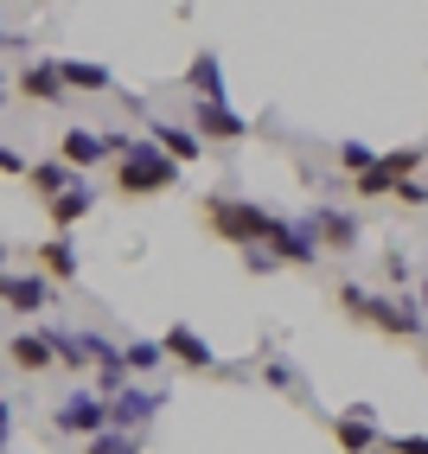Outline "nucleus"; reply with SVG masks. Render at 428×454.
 Masks as SVG:
<instances>
[{"label": "nucleus", "mask_w": 428, "mask_h": 454, "mask_svg": "<svg viewBox=\"0 0 428 454\" xmlns=\"http://www.w3.org/2000/svg\"><path fill=\"white\" fill-rule=\"evenodd\" d=\"M109 141V160H115V192L121 199H154L179 186V160H167L154 141H135V135H103Z\"/></svg>", "instance_id": "1"}, {"label": "nucleus", "mask_w": 428, "mask_h": 454, "mask_svg": "<svg viewBox=\"0 0 428 454\" xmlns=\"http://www.w3.org/2000/svg\"><path fill=\"white\" fill-rule=\"evenodd\" d=\"M339 308L364 326H377L384 340H422L428 333V314L416 308V294H390V288H358V282H339Z\"/></svg>", "instance_id": "2"}, {"label": "nucleus", "mask_w": 428, "mask_h": 454, "mask_svg": "<svg viewBox=\"0 0 428 454\" xmlns=\"http://www.w3.org/2000/svg\"><path fill=\"white\" fill-rule=\"evenodd\" d=\"M198 211H205V231H211V237H224V244H237V250H256L262 237H268V224H275V211H268V205L230 199V192H205Z\"/></svg>", "instance_id": "3"}, {"label": "nucleus", "mask_w": 428, "mask_h": 454, "mask_svg": "<svg viewBox=\"0 0 428 454\" xmlns=\"http://www.w3.org/2000/svg\"><path fill=\"white\" fill-rule=\"evenodd\" d=\"M51 429H58V435L89 442L97 429H109V397H103V390H89V384H71L65 397L51 403Z\"/></svg>", "instance_id": "4"}, {"label": "nucleus", "mask_w": 428, "mask_h": 454, "mask_svg": "<svg viewBox=\"0 0 428 454\" xmlns=\"http://www.w3.org/2000/svg\"><path fill=\"white\" fill-rule=\"evenodd\" d=\"M422 160H428V147H390V154H371V167L352 173V192L358 199H390V186L409 179V173H422Z\"/></svg>", "instance_id": "5"}, {"label": "nucleus", "mask_w": 428, "mask_h": 454, "mask_svg": "<svg viewBox=\"0 0 428 454\" xmlns=\"http://www.w3.org/2000/svg\"><path fill=\"white\" fill-rule=\"evenodd\" d=\"M186 122L198 129L205 147H237L243 135H250V122L230 109V97H192V103H186Z\"/></svg>", "instance_id": "6"}, {"label": "nucleus", "mask_w": 428, "mask_h": 454, "mask_svg": "<svg viewBox=\"0 0 428 454\" xmlns=\"http://www.w3.org/2000/svg\"><path fill=\"white\" fill-rule=\"evenodd\" d=\"M256 250H268L275 262H288V269H314V262L326 256V250H320V237L307 231V218H275L268 237H262Z\"/></svg>", "instance_id": "7"}, {"label": "nucleus", "mask_w": 428, "mask_h": 454, "mask_svg": "<svg viewBox=\"0 0 428 454\" xmlns=\"http://www.w3.org/2000/svg\"><path fill=\"white\" fill-rule=\"evenodd\" d=\"M51 288H58V282H45L39 269H0V308L19 314V320L45 314V308H51Z\"/></svg>", "instance_id": "8"}, {"label": "nucleus", "mask_w": 428, "mask_h": 454, "mask_svg": "<svg viewBox=\"0 0 428 454\" xmlns=\"http://www.w3.org/2000/svg\"><path fill=\"white\" fill-rule=\"evenodd\" d=\"M160 403H167V390L141 384V378H128V384H121L115 397H109V429H135V435H141L147 422L160 416Z\"/></svg>", "instance_id": "9"}, {"label": "nucleus", "mask_w": 428, "mask_h": 454, "mask_svg": "<svg viewBox=\"0 0 428 454\" xmlns=\"http://www.w3.org/2000/svg\"><path fill=\"white\" fill-rule=\"evenodd\" d=\"M160 352H167V365H179V372H198V378L218 372V352H211V340H205L198 326H186V320H173V326L160 333Z\"/></svg>", "instance_id": "10"}, {"label": "nucleus", "mask_w": 428, "mask_h": 454, "mask_svg": "<svg viewBox=\"0 0 428 454\" xmlns=\"http://www.w3.org/2000/svg\"><path fill=\"white\" fill-rule=\"evenodd\" d=\"M307 231L320 237V250H332V256H352L358 237H364L358 211H346V205H314V211H307Z\"/></svg>", "instance_id": "11"}, {"label": "nucleus", "mask_w": 428, "mask_h": 454, "mask_svg": "<svg viewBox=\"0 0 428 454\" xmlns=\"http://www.w3.org/2000/svg\"><path fill=\"white\" fill-rule=\"evenodd\" d=\"M141 122H147V141H154L167 160H179V167H186V160H205V154H211V147L198 141V129H192V122H173V115H154V109H147Z\"/></svg>", "instance_id": "12"}, {"label": "nucleus", "mask_w": 428, "mask_h": 454, "mask_svg": "<svg viewBox=\"0 0 428 454\" xmlns=\"http://www.w3.org/2000/svg\"><path fill=\"white\" fill-rule=\"evenodd\" d=\"M326 429H332V442H339L346 454H371V448L384 442V429H377V410H371V403H352L346 416H326Z\"/></svg>", "instance_id": "13"}, {"label": "nucleus", "mask_w": 428, "mask_h": 454, "mask_svg": "<svg viewBox=\"0 0 428 454\" xmlns=\"http://www.w3.org/2000/svg\"><path fill=\"white\" fill-rule=\"evenodd\" d=\"M89 211H97V186H89V179H71L65 192L45 199V224H51V231H77Z\"/></svg>", "instance_id": "14"}, {"label": "nucleus", "mask_w": 428, "mask_h": 454, "mask_svg": "<svg viewBox=\"0 0 428 454\" xmlns=\"http://www.w3.org/2000/svg\"><path fill=\"white\" fill-rule=\"evenodd\" d=\"M19 97L39 103V109H58L71 90L58 83V65H51V58H26V65H19Z\"/></svg>", "instance_id": "15"}, {"label": "nucleus", "mask_w": 428, "mask_h": 454, "mask_svg": "<svg viewBox=\"0 0 428 454\" xmlns=\"http://www.w3.org/2000/svg\"><path fill=\"white\" fill-rule=\"evenodd\" d=\"M26 256L39 262V276H45V282H77V237H71V231H51L45 244H39V250H26Z\"/></svg>", "instance_id": "16"}, {"label": "nucleus", "mask_w": 428, "mask_h": 454, "mask_svg": "<svg viewBox=\"0 0 428 454\" xmlns=\"http://www.w3.org/2000/svg\"><path fill=\"white\" fill-rule=\"evenodd\" d=\"M7 365H13L19 378H45V372L58 365V352H51L45 333H13V340H7Z\"/></svg>", "instance_id": "17"}, {"label": "nucleus", "mask_w": 428, "mask_h": 454, "mask_svg": "<svg viewBox=\"0 0 428 454\" xmlns=\"http://www.w3.org/2000/svg\"><path fill=\"white\" fill-rule=\"evenodd\" d=\"M58 160H65L71 173H89V167L109 160V141L97 129H65V135H58Z\"/></svg>", "instance_id": "18"}, {"label": "nucleus", "mask_w": 428, "mask_h": 454, "mask_svg": "<svg viewBox=\"0 0 428 454\" xmlns=\"http://www.w3.org/2000/svg\"><path fill=\"white\" fill-rule=\"evenodd\" d=\"M51 65H58V83L77 90V97H109L115 90L109 65H89V58H51Z\"/></svg>", "instance_id": "19"}, {"label": "nucleus", "mask_w": 428, "mask_h": 454, "mask_svg": "<svg viewBox=\"0 0 428 454\" xmlns=\"http://www.w3.org/2000/svg\"><path fill=\"white\" fill-rule=\"evenodd\" d=\"M179 90H186V97H230L224 90V58L218 51H198L186 71H179Z\"/></svg>", "instance_id": "20"}, {"label": "nucleus", "mask_w": 428, "mask_h": 454, "mask_svg": "<svg viewBox=\"0 0 428 454\" xmlns=\"http://www.w3.org/2000/svg\"><path fill=\"white\" fill-rule=\"evenodd\" d=\"M19 179H26V192H39V199H51V192H65V186H71L77 173H71L65 160L51 154V160H26V173H19Z\"/></svg>", "instance_id": "21"}, {"label": "nucleus", "mask_w": 428, "mask_h": 454, "mask_svg": "<svg viewBox=\"0 0 428 454\" xmlns=\"http://www.w3.org/2000/svg\"><path fill=\"white\" fill-rule=\"evenodd\" d=\"M71 340H77V358H83L89 372H97V365H109V358H121V346L109 340V333H97V326H77Z\"/></svg>", "instance_id": "22"}, {"label": "nucleus", "mask_w": 428, "mask_h": 454, "mask_svg": "<svg viewBox=\"0 0 428 454\" xmlns=\"http://www.w3.org/2000/svg\"><path fill=\"white\" fill-rule=\"evenodd\" d=\"M121 365H128V378H154L167 365V352H160V340H128L121 346Z\"/></svg>", "instance_id": "23"}, {"label": "nucleus", "mask_w": 428, "mask_h": 454, "mask_svg": "<svg viewBox=\"0 0 428 454\" xmlns=\"http://www.w3.org/2000/svg\"><path fill=\"white\" fill-rule=\"evenodd\" d=\"M83 454H141V435L135 429H97L83 442Z\"/></svg>", "instance_id": "24"}, {"label": "nucleus", "mask_w": 428, "mask_h": 454, "mask_svg": "<svg viewBox=\"0 0 428 454\" xmlns=\"http://www.w3.org/2000/svg\"><path fill=\"white\" fill-rule=\"evenodd\" d=\"M262 384H268V390H288V397H300V372L288 365V358H262Z\"/></svg>", "instance_id": "25"}, {"label": "nucleus", "mask_w": 428, "mask_h": 454, "mask_svg": "<svg viewBox=\"0 0 428 454\" xmlns=\"http://www.w3.org/2000/svg\"><path fill=\"white\" fill-rule=\"evenodd\" d=\"M371 154H377V147H364V141H339V147H332L339 173H364V167H371Z\"/></svg>", "instance_id": "26"}, {"label": "nucleus", "mask_w": 428, "mask_h": 454, "mask_svg": "<svg viewBox=\"0 0 428 454\" xmlns=\"http://www.w3.org/2000/svg\"><path fill=\"white\" fill-rule=\"evenodd\" d=\"M390 199H403V205H428V186L409 173V179H396V186H390Z\"/></svg>", "instance_id": "27"}, {"label": "nucleus", "mask_w": 428, "mask_h": 454, "mask_svg": "<svg viewBox=\"0 0 428 454\" xmlns=\"http://www.w3.org/2000/svg\"><path fill=\"white\" fill-rule=\"evenodd\" d=\"M390 454H428V435H384Z\"/></svg>", "instance_id": "28"}, {"label": "nucleus", "mask_w": 428, "mask_h": 454, "mask_svg": "<svg viewBox=\"0 0 428 454\" xmlns=\"http://www.w3.org/2000/svg\"><path fill=\"white\" fill-rule=\"evenodd\" d=\"M384 282H390V288H403V282H409V256H396V250H390V256H384Z\"/></svg>", "instance_id": "29"}, {"label": "nucleus", "mask_w": 428, "mask_h": 454, "mask_svg": "<svg viewBox=\"0 0 428 454\" xmlns=\"http://www.w3.org/2000/svg\"><path fill=\"white\" fill-rule=\"evenodd\" d=\"M243 269H250V276H275V269H282V262H275L268 250H243Z\"/></svg>", "instance_id": "30"}, {"label": "nucleus", "mask_w": 428, "mask_h": 454, "mask_svg": "<svg viewBox=\"0 0 428 454\" xmlns=\"http://www.w3.org/2000/svg\"><path fill=\"white\" fill-rule=\"evenodd\" d=\"M0 173H7V179H19V173H26V154H13L7 141H0Z\"/></svg>", "instance_id": "31"}, {"label": "nucleus", "mask_w": 428, "mask_h": 454, "mask_svg": "<svg viewBox=\"0 0 428 454\" xmlns=\"http://www.w3.org/2000/svg\"><path fill=\"white\" fill-rule=\"evenodd\" d=\"M7 448H13V403L0 397V454H7Z\"/></svg>", "instance_id": "32"}, {"label": "nucleus", "mask_w": 428, "mask_h": 454, "mask_svg": "<svg viewBox=\"0 0 428 454\" xmlns=\"http://www.w3.org/2000/svg\"><path fill=\"white\" fill-rule=\"evenodd\" d=\"M416 308H422V314H428V276H422V282H416Z\"/></svg>", "instance_id": "33"}, {"label": "nucleus", "mask_w": 428, "mask_h": 454, "mask_svg": "<svg viewBox=\"0 0 428 454\" xmlns=\"http://www.w3.org/2000/svg\"><path fill=\"white\" fill-rule=\"evenodd\" d=\"M0 51H19V39L7 33V26H0Z\"/></svg>", "instance_id": "34"}, {"label": "nucleus", "mask_w": 428, "mask_h": 454, "mask_svg": "<svg viewBox=\"0 0 428 454\" xmlns=\"http://www.w3.org/2000/svg\"><path fill=\"white\" fill-rule=\"evenodd\" d=\"M0 109H7V83H0Z\"/></svg>", "instance_id": "35"}, {"label": "nucleus", "mask_w": 428, "mask_h": 454, "mask_svg": "<svg viewBox=\"0 0 428 454\" xmlns=\"http://www.w3.org/2000/svg\"><path fill=\"white\" fill-rule=\"evenodd\" d=\"M0 269H7V250H0Z\"/></svg>", "instance_id": "36"}]
</instances>
